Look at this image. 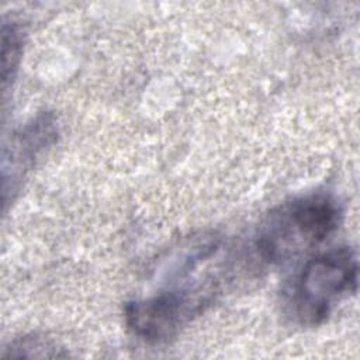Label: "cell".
<instances>
[{
  "instance_id": "cell-1",
  "label": "cell",
  "mask_w": 360,
  "mask_h": 360,
  "mask_svg": "<svg viewBox=\"0 0 360 360\" xmlns=\"http://www.w3.org/2000/svg\"><path fill=\"white\" fill-rule=\"evenodd\" d=\"M340 219L339 202L325 193L284 201L259 225L256 252L270 264L291 262L325 242L338 229Z\"/></svg>"
},
{
  "instance_id": "cell-2",
  "label": "cell",
  "mask_w": 360,
  "mask_h": 360,
  "mask_svg": "<svg viewBox=\"0 0 360 360\" xmlns=\"http://www.w3.org/2000/svg\"><path fill=\"white\" fill-rule=\"evenodd\" d=\"M359 262L350 248H333L308 259L288 290L295 319L307 326L325 322L339 301L357 291Z\"/></svg>"
},
{
  "instance_id": "cell-3",
  "label": "cell",
  "mask_w": 360,
  "mask_h": 360,
  "mask_svg": "<svg viewBox=\"0 0 360 360\" xmlns=\"http://www.w3.org/2000/svg\"><path fill=\"white\" fill-rule=\"evenodd\" d=\"M217 287L218 280L212 277L177 281L153 295L128 302L125 323L143 342H169L214 301Z\"/></svg>"
},
{
  "instance_id": "cell-4",
  "label": "cell",
  "mask_w": 360,
  "mask_h": 360,
  "mask_svg": "<svg viewBox=\"0 0 360 360\" xmlns=\"http://www.w3.org/2000/svg\"><path fill=\"white\" fill-rule=\"evenodd\" d=\"M58 128L55 117L42 112L31 122L24 125L11 138V146L3 156V201L7 195L18 190L25 173L31 169L35 159L56 139Z\"/></svg>"
},
{
  "instance_id": "cell-5",
  "label": "cell",
  "mask_w": 360,
  "mask_h": 360,
  "mask_svg": "<svg viewBox=\"0 0 360 360\" xmlns=\"http://www.w3.org/2000/svg\"><path fill=\"white\" fill-rule=\"evenodd\" d=\"M22 48L21 30L15 22H3L1 27V83L7 91L18 69Z\"/></svg>"
},
{
  "instance_id": "cell-6",
  "label": "cell",
  "mask_w": 360,
  "mask_h": 360,
  "mask_svg": "<svg viewBox=\"0 0 360 360\" xmlns=\"http://www.w3.org/2000/svg\"><path fill=\"white\" fill-rule=\"evenodd\" d=\"M3 357H60L66 356L60 353L62 349L56 343L38 336H25L11 343Z\"/></svg>"
}]
</instances>
